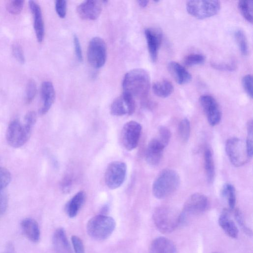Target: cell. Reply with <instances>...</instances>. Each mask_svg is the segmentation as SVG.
Segmentation results:
<instances>
[{"label":"cell","instance_id":"8d00e7d4","mask_svg":"<svg viewBox=\"0 0 253 253\" xmlns=\"http://www.w3.org/2000/svg\"><path fill=\"white\" fill-rule=\"evenodd\" d=\"M12 52L15 59L20 64H24L25 58L23 50L20 44L15 43L12 46Z\"/></svg>","mask_w":253,"mask_h":253},{"label":"cell","instance_id":"2e32d148","mask_svg":"<svg viewBox=\"0 0 253 253\" xmlns=\"http://www.w3.org/2000/svg\"><path fill=\"white\" fill-rule=\"evenodd\" d=\"M29 4L31 13L33 15L34 28L37 41L42 42L44 35V26L42 12L40 6L33 0L29 1Z\"/></svg>","mask_w":253,"mask_h":253},{"label":"cell","instance_id":"8fae6325","mask_svg":"<svg viewBox=\"0 0 253 253\" xmlns=\"http://www.w3.org/2000/svg\"><path fill=\"white\" fill-rule=\"evenodd\" d=\"M209 201L207 197L201 193L191 195L185 201L181 213L183 222L189 215H197L204 212L208 208Z\"/></svg>","mask_w":253,"mask_h":253},{"label":"cell","instance_id":"ffe728a7","mask_svg":"<svg viewBox=\"0 0 253 253\" xmlns=\"http://www.w3.org/2000/svg\"><path fill=\"white\" fill-rule=\"evenodd\" d=\"M52 244L55 253H72L66 233L62 228L57 229L54 232Z\"/></svg>","mask_w":253,"mask_h":253},{"label":"cell","instance_id":"d6a6232c","mask_svg":"<svg viewBox=\"0 0 253 253\" xmlns=\"http://www.w3.org/2000/svg\"><path fill=\"white\" fill-rule=\"evenodd\" d=\"M37 92V85L34 80L31 79L27 84L25 93V102L29 104L34 100Z\"/></svg>","mask_w":253,"mask_h":253},{"label":"cell","instance_id":"f546056e","mask_svg":"<svg viewBox=\"0 0 253 253\" xmlns=\"http://www.w3.org/2000/svg\"><path fill=\"white\" fill-rule=\"evenodd\" d=\"M205 57L200 53H191L186 56L183 59L184 64L187 66H192L203 63Z\"/></svg>","mask_w":253,"mask_h":253},{"label":"cell","instance_id":"d4e9b609","mask_svg":"<svg viewBox=\"0 0 253 253\" xmlns=\"http://www.w3.org/2000/svg\"><path fill=\"white\" fill-rule=\"evenodd\" d=\"M111 113L116 116L128 115V106L123 94L116 98L111 106Z\"/></svg>","mask_w":253,"mask_h":253},{"label":"cell","instance_id":"4fadbf2b","mask_svg":"<svg viewBox=\"0 0 253 253\" xmlns=\"http://www.w3.org/2000/svg\"><path fill=\"white\" fill-rule=\"evenodd\" d=\"M101 10L102 3L99 0H85L77 7V13L81 18L91 20L96 19Z\"/></svg>","mask_w":253,"mask_h":253},{"label":"cell","instance_id":"9c48e42d","mask_svg":"<svg viewBox=\"0 0 253 253\" xmlns=\"http://www.w3.org/2000/svg\"><path fill=\"white\" fill-rule=\"evenodd\" d=\"M87 56L89 63L94 68H99L104 65L107 58V47L102 39L96 37L90 40Z\"/></svg>","mask_w":253,"mask_h":253},{"label":"cell","instance_id":"f35d334b","mask_svg":"<svg viewBox=\"0 0 253 253\" xmlns=\"http://www.w3.org/2000/svg\"><path fill=\"white\" fill-rule=\"evenodd\" d=\"M157 138L166 146L170 138V132L168 128L162 126L159 128Z\"/></svg>","mask_w":253,"mask_h":253},{"label":"cell","instance_id":"60d3db41","mask_svg":"<svg viewBox=\"0 0 253 253\" xmlns=\"http://www.w3.org/2000/svg\"><path fill=\"white\" fill-rule=\"evenodd\" d=\"M55 9L58 15L60 18H64L66 14L67 1L64 0H56Z\"/></svg>","mask_w":253,"mask_h":253},{"label":"cell","instance_id":"836d02e7","mask_svg":"<svg viewBox=\"0 0 253 253\" xmlns=\"http://www.w3.org/2000/svg\"><path fill=\"white\" fill-rule=\"evenodd\" d=\"M233 210L234 218L239 226L246 234L249 236L251 235L252 234V230L246 224L243 215L241 211L238 209H234Z\"/></svg>","mask_w":253,"mask_h":253},{"label":"cell","instance_id":"ab89813d","mask_svg":"<svg viewBox=\"0 0 253 253\" xmlns=\"http://www.w3.org/2000/svg\"><path fill=\"white\" fill-rule=\"evenodd\" d=\"M71 241L75 253H85L83 242L79 237L72 236Z\"/></svg>","mask_w":253,"mask_h":253},{"label":"cell","instance_id":"e0dca14e","mask_svg":"<svg viewBox=\"0 0 253 253\" xmlns=\"http://www.w3.org/2000/svg\"><path fill=\"white\" fill-rule=\"evenodd\" d=\"M41 95L42 105L39 110V114L43 115L47 113L54 101L55 92L52 83L45 81L42 83Z\"/></svg>","mask_w":253,"mask_h":253},{"label":"cell","instance_id":"7c38bea8","mask_svg":"<svg viewBox=\"0 0 253 253\" xmlns=\"http://www.w3.org/2000/svg\"><path fill=\"white\" fill-rule=\"evenodd\" d=\"M199 100L209 124L212 126L217 125L221 120V113L216 100L209 95L201 96Z\"/></svg>","mask_w":253,"mask_h":253},{"label":"cell","instance_id":"e575fe53","mask_svg":"<svg viewBox=\"0 0 253 253\" xmlns=\"http://www.w3.org/2000/svg\"><path fill=\"white\" fill-rule=\"evenodd\" d=\"M11 174L5 168L0 167V192L3 190L10 183Z\"/></svg>","mask_w":253,"mask_h":253},{"label":"cell","instance_id":"5bb4252c","mask_svg":"<svg viewBox=\"0 0 253 253\" xmlns=\"http://www.w3.org/2000/svg\"><path fill=\"white\" fill-rule=\"evenodd\" d=\"M144 33L151 60L155 62L162 42V33L159 29L153 28H147Z\"/></svg>","mask_w":253,"mask_h":253},{"label":"cell","instance_id":"6da1fadb","mask_svg":"<svg viewBox=\"0 0 253 253\" xmlns=\"http://www.w3.org/2000/svg\"><path fill=\"white\" fill-rule=\"evenodd\" d=\"M150 78L148 73L141 68L134 69L128 72L123 82L124 93L133 98L146 97L149 91Z\"/></svg>","mask_w":253,"mask_h":253},{"label":"cell","instance_id":"4dcf8cb0","mask_svg":"<svg viewBox=\"0 0 253 253\" xmlns=\"http://www.w3.org/2000/svg\"><path fill=\"white\" fill-rule=\"evenodd\" d=\"M190 132V125L189 120L184 118L181 121L178 126V133L181 139L184 141H188Z\"/></svg>","mask_w":253,"mask_h":253},{"label":"cell","instance_id":"f6af8a7d","mask_svg":"<svg viewBox=\"0 0 253 253\" xmlns=\"http://www.w3.org/2000/svg\"><path fill=\"white\" fill-rule=\"evenodd\" d=\"M37 120V115L34 111L28 112L24 118V123L34 126Z\"/></svg>","mask_w":253,"mask_h":253},{"label":"cell","instance_id":"603a6c76","mask_svg":"<svg viewBox=\"0 0 253 253\" xmlns=\"http://www.w3.org/2000/svg\"><path fill=\"white\" fill-rule=\"evenodd\" d=\"M86 194L84 191L77 193L68 202L66 211L68 216L73 218L76 216L84 203Z\"/></svg>","mask_w":253,"mask_h":253},{"label":"cell","instance_id":"3957f363","mask_svg":"<svg viewBox=\"0 0 253 253\" xmlns=\"http://www.w3.org/2000/svg\"><path fill=\"white\" fill-rule=\"evenodd\" d=\"M153 219L157 228L161 232L166 234L173 231L183 222L181 212L167 207L156 209Z\"/></svg>","mask_w":253,"mask_h":253},{"label":"cell","instance_id":"ac0fdd59","mask_svg":"<svg viewBox=\"0 0 253 253\" xmlns=\"http://www.w3.org/2000/svg\"><path fill=\"white\" fill-rule=\"evenodd\" d=\"M232 210L229 209L223 210L219 217L218 223L229 237L236 238L238 236L239 230L236 223L231 217Z\"/></svg>","mask_w":253,"mask_h":253},{"label":"cell","instance_id":"d590c367","mask_svg":"<svg viewBox=\"0 0 253 253\" xmlns=\"http://www.w3.org/2000/svg\"><path fill=\"white\" fill-rule=\"evenodd\" d=\"M247 137L246 142L249 154L251 158L253 155V121L250 120L247 124Z\"/></svg>","mask_w":253,"mask_h":253},{"label":"cell","instance_id":"7dc6e473","mask_svg":"<svg viewBox=\"0 0 253 253\" xmlns=\"http://www.w3.org/2000/svg\"><path fill=\"white\" fill-rule=\"evenodd\" d=\"M139 5L142 7H146L147 4H148V3L149 2L148 0H138L137 1Z\"/></svg>","mask_w":253,"mask_h":253},{"label":"cell","instance_id":"277c9868","mask_svg":"<svg viewBox=\"0 0 253 253\" xmlns=\"http://www.w3.org/2000/svg\"><path fill=\"white\" fill-rule=\"evenodd\" d=\"M116 227V222L111 216L100 214L91 217L87 222L86 230L92 239L102 241L109 237Z\"/></svg>","mask_w":253,"mask_h":253},{"label":"cell","instance_id":"c3c4849f","mask_svg":"<svg viewBox=\"0 0 253 253\" xmlns=\"http://www.w3.org/2000/svg\"><path fill=\"white\" fill-rule=\"evenodd\" d=\"M3 253H13V248L11 246H9Z\"/></svg>","mask_w":253,"mask_h":253},{"label":"cell","instance_id":"8992f818","mask_svg":"<svg viewBox=\"0 0 253 253\" xmlns=\"http://www.w3.org/2000/svg\"><path fill=\"white\" fill-rule=\"evenodd\" d=\"M33 126L22 124L18 120L9 124L6 131V140L10 146L19 148L24 145L30 137Z\"/></svg>","mask_w":253,"mask_h":253},{"label":"cell","instance_id":"4316f807","mask_svg":"<svg viewBox=\"0 0 253 253\" xmlns=\"http://www.w3.org/2000/svg\"><path fill=\"white\" fill-rule=\"evenodd\" d=\"M222 198L226 201L229 209L233 210L236 204V191L234 187L230 183L225 184L221 191Z\"/></svg>","mask_w":253,"mask_h":253},{"label":"cell","instance_id":"9a60e30c","mask_svg":"<svg viewBox=\"0 0 253 253\" xmlns=\"http://www.w3.org/2000/svg\"><path fill=\"white\" fill-rule=\"evenodd\" d=\"M166 146L157 138H154L149 142L145 154L147 163L153 166L160 163L164 149Z\"/></svg>","mask_w":253,"mask_h":253},{"label":"cell","instance_id":"ba28073f","mask_svg":"<svg viewBox=\"0 0 253 253\" xmlns=\"http://www.w3.org/2000/svg\"><path fill=\"white\" fill-rule=\"evenodd\" d=\"M127 167L125 163L115 161L110 163L105 172V182L111 189L120 187L124 183L126 175Z\"/></svg>","mask_w":253,"mask_h":253},{"label":"cell","instance_id":"83f0119b","mask_svg":"<svg viewBox=\"0 0 253 253\" xmlns=\"http://www.w3.org/2000/svg\"><path fill=\"white\" fill-rule=\"evenodd\" d=\"M253 0H241L238 2V8L243 17L253 23Z\"/></svg>","mask_w":253,"mask_h":253},{"label":"cell","instance_id":"1f68e13d","mask_svg":"<svg viewBox=\"0 0 253 253\" xmlns=\"http://www.w3.org/2000/svg\"><path fill=\"white\" fill-rule=\"evenodd\" d=\"M24 3V1L22 0H8L6 3V8L10 13L17 15L22 11Z\"/></svg>","mask_w":253,"mask_h":253},{"label":"cell","instance_id":"30bf717a","mask_svg":"<svg viewBox=\"0 0 253 253\" xmlns=\"http://www.w3.org/2000/svg\"><path fill=\"white\" fill-rule=\"evenodd\" d=\"M142 131L141 125L134 121L124 124L121 131V141L123 146L131 151L138 145Z\"/></svg>","mask_w":253,"mask_h":253},{"label":"cell","instance_id":"d6986e66","mask_svg":"<svg viewBox=\"0 0 253 253\" xmlns=\"http://www.w3.org/2000/svg\"><path fill=\"white\" fill-rule=\"evenodd\" d=\"M168 69L172 77L179 84H187L192 80L191 74L181 64L175 61L169 62Z\"/></svg>","mask_w":253,"mask_h":253},{"label":"cell","instance_id":"74e56055","mask_svg":"<svg viewBox=\"0 0 253 253\" xmlns=\"http://www.w3.org/2000/svg\"><path fill=\"white\" fill-rule=\"evenodd\" d=\"M243 88L251 98H253V77L251 75H246L243 77L242 80Z\"/></svg>","mask_w":253,"mask_h":253},{"label":"cell","instance_id":"52a82bcc","mask_svg":"<svg viewBox=\"0 0 253 253\" xmlns=\"http://www.w3.org/2000/svg\"><path fill=\"white\" fill-rule=\"evenodd\" d=\"M225 150L231 163L236 167L244 165L251 158L246 142L237 137L230 138L227 140Z\"/></svg>","mask_w":253,"mask_h":253},{"label":"cell","instance_id":"ee69618b","mask_svg":"<svg viewBox=\"0 0 253 253\" xmlns=\"http://www.w3.org/2000/svg\"><path fill=\"white\" fill-rule=\"evenodd\" d=\"M7 207V196L3 191L0 192V214L5 212Z\"/></svg>","mask_w":253,"mask_h":253},{"label":"cell","instance_id":"44dd1931","mask_svg":"<svg viewBox=\"0 0 253 253\" xmlns=\"http://www.w3.org/2000/svg\"><path fill=\"white\" fill-rule=\"evenodd\" d=\"M174 244L169 239L159 237L155 239L149 248V253H177Z\"/></svg>","mask_w":253,"mask_h":253},{"label":"cell","instance_id":"484cf974","mask_svg":"<svg viewBox=\"0 0 253 253\" xmlns=\"http://www.w3.org/2000/svg\"><path fill=\"white\" fill-rule=\"evenodd\" d=\"M204 167L208 181L212 182L214 177V165L211 151L206 149L204 152Z\"/></svg>","mask_w":253,"mask_h":253},{"label":"cell","instance_id":"b9f144b4","mask_svg":"<svg viewBox=\"0 0 253 253\" xmlns=\"http://www.w3.org/2000/svg\"><path fill=\"white\" fill-rule=\"evenodd\" d=\"M211 66L219 70L232 71L236 70L237 66L234 62L230 63H219L213 62L211 63Z\"/></svg>","mask_w":253,"mask_h":253},{"label":"cell","instance_id":"bcb514c9","mask_svg":"<svg viewBox=\"0 0 253 253\" xmlns=\"http://www.w3.org/2000/svg\"><path fill=\"white\" fill-rule=\"evenodd\" d=\"M71 181L68 179H66L63 182L62 184V191L64 193L69 192L71 187Z\"/></svg>","mask_w":253,"mask_h":253},{"label":"cell","instance_id":"7402d4cb","mask_svg":"<svg viewBox=\"0 0 253 253\" xmlns=\"http://www.w3.org/2000/svg\"><path fill=\"white\" fill-rule=\"evenodd\" d=\"M21 228L25 236L31 242L37 243L40 239V229L38 222L31 218L23 219Z\"/></svg>","mask_w":253,"mask_h":253},{"label":"cell","instance_id":"f1b7e54d","mask_svg":"<svg viewBox=\"0 0 253 253\" xmlns=\"http://www.w3.org/2000/svg\"><path fill=\"white\" fill-rule=\"evenodd\" d=\"M234 38L241 53L247 55L249 53V45L246 36L244 32L239 29L234 33Z\"/></svg>","mask_w":253,"mask_h":253},{"label":"cell","instance_id":"7bdbcfd3","mask_svg":"<svg viewBox=\"0 0 253 253\" xmlns=\"http://www.w3.org/2000/svg\"><path fill=\"white\" fill-rule=\"evenodd\" d=\"M73 39L75 54L78 60L81 62L83 60V54L80 42L77 35H74Z\"/></svg>","mask_w":253,"mask_h":253},{"label":"cell","instance_id":"5b68a950","mask_svg":"<svg viewBox=\"0 0 253 253\" xmlns=\"http://www.w3.org/2000/svg\"><path fill=\"white\" fill-rule=\"evenodd\" d=\"M220 8V3L215 0H193L186 3L187 12L192 16L204 19L216 15Z\"/></svg>","mask_w":253,"mask_h":253},{"label":"cell","instance_id":"7a4b0ae2","mask_svg":"<svg viewBox=\"0 0 253 253\" xmlns=\"http://www.w3.org/2000/svg\"><path fill=\"white\" fill-rule=\"evenodd\" d=\"M180 180L178 174L175 170L170 169L163 170L153 182V195L159 199L167 198L177 189Z\"/></svg>","mask_w":253,"mask_h":253},{"label":"cell","instance_id":"cb8c5ba5","mask_svg":"<svg viewBox=\"0 0 253 253\" xmlns=\"http://www.w3.org/2000/svg\"><path fill=\"white\" fill-rule=\"evenodd\" d=\"M152 90L156 96L161 98H166L172 93L173 86L169 80H163L154 83Z\"/></svg>","mask_w":253,"mask_h":253}]
</instances>
